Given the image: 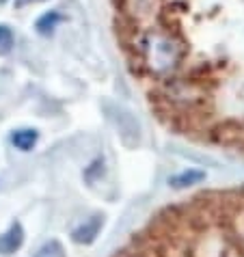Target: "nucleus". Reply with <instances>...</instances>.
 Instances as JSON below:
<instances>
[{
  "mask_svg": "<svg viewBox=\"0 0 244 257\" xmlns=\"http://www.w3.org/2000/svg\"><path fill=\"white\" fill-rule=\"evenodd\" d=\"M102 225H104L102 214H93V216L84 218L78 227H74V231H71V240H74L76 244H91V242L97 238Z\"/></svg>",
  "mask_w": 244,
  "mask_h": 257,
  "instance_id": "nucleus-1",
  "label": "nucleus"
},
{
  "mask_svg": "<svg viewBox=\"0 0 244 257\" xmlns=\"http://www.w3.org/2000/svg\"><path fill=\"white\" fill-rule=\"evenodd\" d=\"M22 244H24V229L20 223H11L9 229L0 233V255L9 257L16 251H20Z\"/></svg>",
  "mask_w": 244,
  "mask_h": 257,
  "instance_id": "nucleus-2",
  "label": "nucleus"
},
{
  "mask_svg": "<svg viewBox=\"0 0 244 257\" xmlns=\"http://www.w3.org/2000/svg\"><path fill=\"white\" fill-rule=\"evenodd\" d=\"M37 139H39V132L35 127H20V130L11 132V143L20 152H31L37 145Z\"/></svg>",
  "mask_w": 244,
  "mask_h": 257,
  "instance_id": "nucleus-3",
  "label": "nucleus"
},
{
  "mask_svg": "<svg viewBox=\"0 0 244 257\" xmlns=\"http://www.w3.org/2000/svg\"><path fill=\"white\" fill-rule=\"evenodd\" d=\"M205 180V171H199V169H186L177 175H171L169 177V184L173 188H188L192 184H201Z\"/></svg>",
  "mask_w": 244,
  "mask_h": 257,
  "instance_id": "nucleus-4",
  "label": "nucleus"
},
{
  "mask_svg": "<svg viewBox=\"0 0 244 257\" xmlns=\"http://www.w3.org/2000/svg\"><path fill=\"white\" fill-rule=\"evenodd\" d=\"M61 13L59 11H50V13H46V16H41L39 20H37V31L41 33V35H50L56 28V24L61 22Z\"/></svg>",
  "mask_w": 244,
  "mask_h": 257,
  "instance_id": "nucleus-5",
  "label": "nucleus"
},
{
  "mask_svg": "<svg viewBox=\"0 0 244 257\" xmlns=\"http://www.w3.org/2000/svg\"><path fill=\"white\" fill-rule=\"evenodd\" d=\"M33 257H67V253H65V248H63V244L59 240H50Z\"/></svg>",
  "mask_w": 244,
  "mask_h": 257,
  "instance_id": "nucleus-6",
  "label": "nucleus"
},
{
  "mask_svg": "<svg viewBox=\"0 0 244 257\" xmlns=\"http://www.w3.org/2000/svg\"><path fill=\"white\" fill-rule=\"evenodd\" d=\"M13 48V31L7 24H0V54H7Z\"/></svg>",
  "mask_w": 244,
  "mask_h": 257,
  "instance_id": "nucleus-7",
  "label": "nucleus"
},
{
  "mask_svg": "<svg viewBox=\"0 0 244 257\" xmlns=\"http://www.w3.org/2000/svg\"><path fill=\"white\" fill-rule=\"evenodd\" d=\"M35 3H44V0H16V7H18V9H22V7L35 5Z\"/></svg>",
  "mask_w": 244,
  "mask_h": 257,
  "instance_id": "nucleus-8",
  "label": "nucleus"
},
{
  "mask_svg": "<svg viewBox=\"0 0 244 257\" xmlns=\"http://www.w3.org/2000/svg\"><path fill=\"white\" fill-rule=\"evenodd\" d=\"M3 3H7V0H0V5H3Z\"/></svg>",
  "mask_w": 244,
  "mask_h": 257,
  "instance_id": "nucleus-9",
  "label": "nucleus"
}]
</instances>
